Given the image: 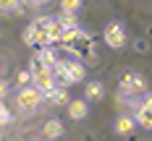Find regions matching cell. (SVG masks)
<instances>
[{
  "instance_id": "cell-11",
  "label": "cell",
  "mask_w": 152,
  "mask_h": 141,
  "mask_svg": "<svg viewBox=\"0 0 152 141\" xmlns=\"http://www.w3.org/2000/svg\"><path fill=\"white\" fill-rule=\"evenodd\" d=\"M134 125H137V120H134L131 115H121V118L115 120V133H118V136H129V133L134 131Z\"/></svg>"
},
{
  "instance_id": "cell-1",
  "label": "cell",
  "mask_w": 152,
  "mask_h": 141,
  "mask_svg": "<svg viewBox=\"0 0 152 141\" xmlns=\"http://www.w3.org/2000/svg\"><path fill=\"white\" fill-rule=\"evenodd\" d=\"M16 105H18V110H24V112L37 110L39 105H42V89H37L34 84L21 86V89L16 92Z\"/></svg>"
},
{
  "instance_id": "cell-16",
  "label": "cell",
  "mask_w": 152,
  "mask_h": 141,
  "mask_svg": "<svg viewBox=\"0 0 152 141\" xmlns=\"http://www.w3.org/2000/svg\"><path fill=\"white\" fill-rule=\"evenodd\" d=\"M58 21H61L63 29H74V26H79V24H76V18H74V13H63Z\"/></svg>"
},
{
  "instance_id": "cell-19",
  "label": "cell",
  "mask_w": 152,
  "mask_h": 141,
  "mask_svg": "<svg viewBox=\"0 0 152 141\" xmlns=\"http://www.w3.org/2000/svg\"><path fill=\"white\" fill-rule=\"evenodd\" d=\"M24 42H26V45H34V31H31V24H29V26H26V31H24Z\"/></svg>"
},
{
  "instance_id": "cell-7",
  "label": "cell",
  "mask_w": 152,
  "mask_h": 141,
  "mask_svg": "<svg viewBox=\"0 0 152 141\" xmlns=\"http://www.w3.org/2000/svg\"><path fill=\"white\" fill-rule=\"evenodd\" d=\"M42 99H47L50 105H66L68 102V92H66V86H53V89L42 92Z\"/></svg>"
},
{
  "instance_id": "cell-5",
  "label": "cell",
  "mask_w": 152,
  "mask_h": 141,
  "mask_svg": "<svg viewBox=\"0 0 152 141\" xmlns=\"http://www.w3.org/2000/svg\"><path fill=\"white\" fill-rule=\"evenodd\" d=\"M31 84L37 86V89H53V86H58L55 84V76H53V68H39V71H31Z\"/></svg>"
},
{
  "instance_id": "cell-6",
  "label": "cell",
  "mask_w": 152,
  "mask_h": 141,
  "mask_svg": "<svg viewBox=\"0 0 152 141\" xmlns=\"http://www.w3.org/2000/svg\"><path fill=\"white\" fill-rule=\"evenodd\" d=\"M66 76H68V84H79L87 78V68L81 60H66Z\"/></svg>"
},
{
  "instance_id": "cell-23",
  "label": "cell",
  "mask_w": 152,
  "mask_h": 141,
  "mask_svg": "<svg viewBox=\"0 0 152 141\" xmlns=\"http://www.w3.org/2000/svg\"><path fill=\"white\" fill-rule=\"evenodd\" d=\"M0 141H3V131H0Z\"/></svg>"
},
{
  "instance_id": "cell-17",
  "label": "cell",
  "mask_w": 152,
  "mask_h": 141,
  "mask_svg": "<svg viewBox=\"0 0 152 141\" xmlns=\"http://www.w3.org/2000/svg\"><path fill=\"white\" fill-rule=\"evenodd\" d=\"M11 120H13V118H11V110L5 107V105H3V99H0V125H8Z\"/></svg>"
},
{
  "instance_id": "cell-22",
  "label": "cell",
  "mask_w": 152,
  "mask_h": 141,
  "mask_svg": "<svg viewBox=\"0 0 152 141\" xmlns=\"http://www.w3.org/2000/svg\"><path fill=\"white\" fill-rule=\"evenodd\" d=\"M144 105H147V107H152V94H147V97H144Z\"/></svg>"
},
{
  "instance_id": "cell-21",
  "label": "cell",
  "mask_w": 152,
  "mask_h": 141,
  "mask_svg": "<svg viewBox=\"0 0 152 141\" xmlns=\"http://www.w3.org/2000/svg\"><path fill=\"white\" fill-rule=\"evenodd\" d=\"M26 3H31V5H45L47 0H26Z\"/></svg>"
},
{
  "instance_id": "cell-9",
  "label": "cell",
  "mask_w": 152,
  "mask_h": 141,
  "mask_svg": "<svg viewBox=\"0 0 152 141\" xmlns=\"http://www.w3.org/2000/svg\"><path fill=\"white\" fill-rule=\"evenodd\" d=\"M34 55H37V58H39V63H42V65H45V68H53V65H55V63L61 60V58H58V52H55V50H53V45H47V47H39V50H37V52H34Z\"/></svg>"
},
{
  "instance_id": "cell-15",
  "label": "cell",
  "mask_w": 152,
  "mask_h": 141,
  "mask_svg": "<svg viewBox=\"0 0 152 141\" xmlns=\"http://www.w3.org/2000/svg\"><path fill=\"white\" fill-rule=\"evenodd\" d=\"M61 8H63V13H74L81 8V0H61Z\"/></svg>"
},
{
  "instance_id": "cell-20",
  "label": "cell",
  "mask_w": 152,
  "mask_h": 141,
  "mask_svg": "<svg viewBox=\"0 0 152 141\" xmlns=\"http://www.w3.org/2000/svg\"><path fill=\"white\" fill-rule=\"evenodd\" d=\"M5 94H8V84L0 78V99H5Z\"/></svg>"
},
{
  "instance_id": "cell-4",
  "label": "cell",
  "mask_w": 152,
  "mask_h": 141,
  "mask_svg": "<svg viewBox=\"0 0 152 141\" xmlns=\"http://www.w3.org/2000/svg\"><path fill=\"white\" fill-rule=\"evenodd\" d=\"M105 45L110 50H121L126 45V31H123L121 24H115V21H110L105 26Z\"/></svg>"
},
{
  "instance_id": "cell-10",
  "label": "cell",
  "mask_w": 152,
  "mask_h": 141,
  "mask_svg": "<svg viewBox=\"0 0 152 141\" xmlns=\"http://www.w3.org/2000/svg\"><path fill=\"white\" fill-rule=\"evenodd\" d=\"M102 94H105L102 84H100V81H89V84H87V89H84V99H87V102H100V99H102Z\"/></svg>"
},
{
  "instance_id": "cell-12",
  "label": "cell",
  "mask_w": 152,
  "mask_h": 141,
  "mask_svg": "<svg viewBox=\"0 0 152 141\" xmlns=\"http://www.w3.org/2000/svg\"><path fill=\"white\" fill-rule=\"evenodd\" d=\"M137 123L142 125V128H152V107L142 105V107L137 110Z\"/></svg>"
},
{
  "instance_id": "cell-3",
  "label": "cell",
  "mask_w": 152,
  "mask_h": 141,
  "mask_svg": "<svg viewBox=\"0 0 152 141\" xmlns=\"http://www.w3.org/2000/svg\"><path fill=\"white\" fill-rule=\"evenodd\" d=\"M121 92L134 94V97H142V94L147 92V81H144V76H139V73H126V76L121 78Z\"/></svg>"
},
{
  "instance_id": "cell-8",
  "label": "cell",
  "mask_w": 152,
  "mask_h": 141,
  "mask_svg": "<svg viewBox=\"0 0 152 141\" xmlns=\"http://www.w3.org/2000/svg\"><path fill=\"white\" fill-rule=\"evenodd\" d=\"M68 115H71V120H84V118L89 115L87 99H74V102H68Z\"/></svg>"
},
{
  "instance_id": "cell-18",
  "label": "cell",
  "mask_w": 152,
  "mask_h": 141,
  "mask_svg": "<svg viewBox=\"0 0 152 141\" xmlns=\"http://www.w3.org/2000/svg\"><path fill=\"white\" fill-rule=\"evenodd\" d=\"M26 84H31V71H21L18 73V86H26Z\"/></svg>"
},
{
  "instance_id": "cell-14",
  "label": "cell",
  "mask_w": 152,
  "mask_h": 141,
  "mask_svg": "<svg viewBox=\"0 0 152 141\" xmlns=\"http://www.w3.org/2000/svg\"><path fill=\"white\" fill-rule=\"evenodd\" d=\"M61 31H63V26H61V21H58V18H53V21L47 24V34H50V42H53V45H58Z\"/></svg>"
},
{
  "instance_id": "cell-2",
  "label": "cell",
  "mask_w": 152,
  "mask_h": 141,
  "mask_svg": "<svg viewBox=\"0 0 152 141\" xmlns=\"http://www.w3.org/2000/svg\"><path fill=\"white\" fill-rule=\"evenodd\" d=\"M71 52H74L76 60H94V58H97V52H94V39H92V34L79 31L76 42L71 45Z\"/></svg>"
},
{
  "instance_id": "cell-13",
  "label": "cell",
  "mask_w": 152,
  "mask_h": 141,
  "mask_svg": "<svg viewBox=\"0 0 152 141\" xmlns=\"http://www.w3.org/2000/svg\"><path fill=\"white\" fill-rule=\"evenodd\" d=\"M63 133V123L58 120V118H53V120H47L45 123V136L47 139H58Z\"/></svg>"
}]
</instances>
